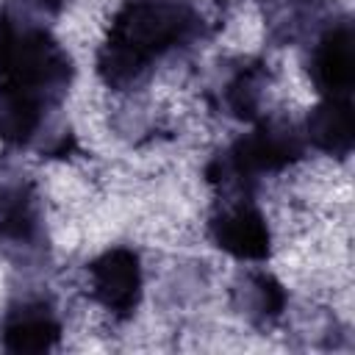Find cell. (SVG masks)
Instances as JSON below:
<instances>
[{
    "label": "cell",
    "mask_w": 355,
    "mask_h": 355,
    "mask_svg": "<svg viewBox=\"0 0 355 355\" xmlns=\"http://www.w3.org/2000/svg\"><path fill=\"white\" fill-rule=\"evenodd\" d=\"M194 28V14L178 0H133L111 22L108 42L100 50L97 67L108 86L136 80L147 64L183 42Z\"/></svg>",
    "instance_id": "6da1fadb"
},
{
    "label": "cell",
    "mask_w": 355,
    "mask_h": 355,
    "mask_svg": "<svg viewBox=\"0 0 355 355\" xmlns=\"http://www.w3.org/2000/svg\"><path fill=\"white\" fill-rule=\"evenodd\" d=\"M6 80L19 83L42 97L61 92L69 78V58L67 53L42 31H31L17 36L14 53L6 67Z\"/></svg>",
    "instance_id": "7a4b0ae2"
},
{
    "label": "cell",
    "mask_w": 355,
    "mask_h": 355,
    "mask_svg": "<svg viewBox=\"0 0 355 355\" xmlns=\"http://www.w3.org/2000/svg\"><path fill=\"white\" fill-rule=\"evenodd\" d=\"M300 155V139L291 133V128L266 125L255 130L252 136L241 139L230 153L227 161H219V178L236 175V178H252L258 172L280 169L288 161Z\"/></svg>",
    "instance_id": "3957f363"
},
{
    "label": "cell",
    "mask_w": 355,
    "mask_h": 355,
    "mask_svg": "<svg viewBox=\"0 0 355 355\" xmlns=\"http://www.w3.org/2000/svg\"><path fill=\"white\" fill-rule=\"evenodd\" d=\"M89 280H92V294L111 313L125 316L136 308L141 291V269L136 252L125 247L103 252L89 266Z\"/></svg>",
    "instance_id": "277c9868"
},
{
    "label": "cell",
    "mask_w": 355,
    "mask_h": 355,
    "mask_svg": "<svg viewBox=\"0 0 355 355\" xmlns=\"http://www.w3.org/2000/svg\"><path fill=\"white\" fill-rule=\"evenodd\" d=\"M211 239L216 241V247H222L236 258L255 261V258H266L269 252V227L263 216L247 202L225 208L219 216H214Z\"/></svg>",
    "instance_id": "5b68a950"
},
{
    "label": "cell",
    "mask_w": 355,
    "mask_h": 355,
    "mask_svg": "<svg viewBox=\"0 0 355 355\" xmlns=\"http://www.w3.org/2000/svg\"><path fill=\"white\" fill-rule=\"evenodd\" d=\"M313 80L327 97H347L355 80V44L349 28L330 31L313 50Z\"/></svg>",
    "instance_id": "8992f818"
},
{
    "label": "cell",
    "mask_w": 355,
    "mask_h": 355,
    "mask_svg": "<svg viewBox=\"0 0 355 355\" xmlns=\"http://www.w3.org/2000/svg\"><path fill=\"white\" fill-rule=\"evenodd\" d=\"M308 139L333 155H344L355 139V116L347 97H327L308 116Z\"/></svg>",
    "instance_id": "52a82bcc"
},
{
    "label": "cell",
    "mask_w": 355,
    "mask_h": 355,
    "mask_svg": "<svg viewBox=\"0 0 355 355\" xmlns=\"http://www.w3.org/2000/svg\"><path fill=\"white\" fill-rule=\"evenodd\" d=\"M58 338V322L44 305H22L8 313L3 341L11 352H44Z\"/></svg>",
    "instance_id": "ba28073f"
},
{
    "label": "cell",
    "mask_w": 355,
    "mask_h": 355,
    "mask_svg": "<svg viewBox=\"0 0 355 355\" xmlns=\"http://www.w3.org/2000/svg\"><path fill=\"white\" fill-rule=\"evenodd\" d=\"M42 94L6 80L0 86V139L8 144L28 141L42 122Z\"/></svg>",
    "instance_id": "9c48e42d"
},
{
    "label": "cell",
    "mask_w": 355,
    "mask_h": 355,
    "mask_svg": "<svg viewBox=\"0 0 355 355\" xmlns=\"http://www.w3.org/2000/svg\"><path fill=\"white\" fill-rule=\"evenodd\" d=\"M36 216L33 202L22 189H11L0 194V236L8 239H28L33 233Z\"/></svg>",
    "instance_id": "30bf717a"
},
{
    "label": "cell",
    "mask_w": 355,
    "mask_h": 355,
    "mask_svg": "<svg viewBox=\"0 0 355 355\" xmlns=\"http://www.w3.org/2000/svg\"><path fill=\"white\" fill-rule=\"evenodd\" d=\"M17 36H19V33L11 28V22L0 17V72H6V67H8V58H11V53H14Z\"/></svg>",
    "instance_id": "8fae6325"
},
{
    "label": "cell",
    "mask_w": 355,
    "mask_h": 355,
    "mask_svg": "<svg viewBox=\"0 0 355 355\" xmlns=\"http://www.w3.org/2000/svg\"><path fill=\"white\" fill-rule=\"evenodd\" d=\"M42 6H50V8H58L61 6V0H39Z\"/></svg>",
    "instance_id": "7c38bea8"
}]
</instances>
